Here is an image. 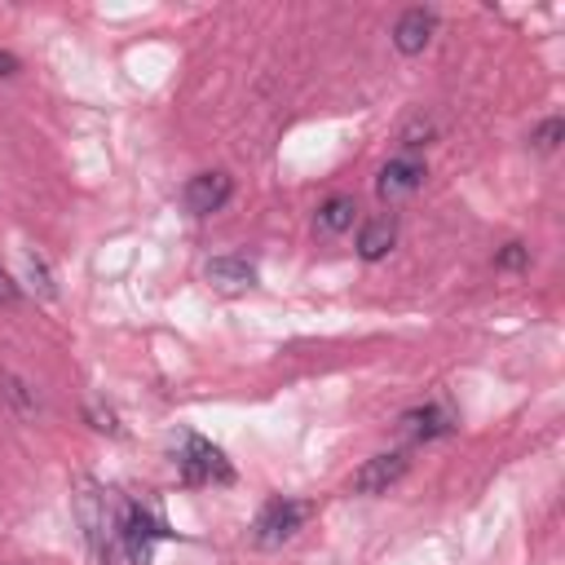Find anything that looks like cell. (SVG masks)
<instances>
[{
	"instance_id": "6da1fadb",
	"label": "cell",
	"mask_w": 565,
	"mask_h": 565,
	"mask_svg": "<svg viewBox=\"0 0 565 565\" xmlns=\"http://www.w3.org/2000/svg\"><path fill=\"white\" fill-rule=\"evenodd\" d=\"M177 468H181V481L185 486H203V481H234V468L230 459L221 455V446H212L207 437L199 433H185L181 437V450H177Z\"/></svg>"
},
{
	"instance_id": "7a4b0ae2",
	"label": "cell",
	"mask_w": 565,
	"mask_h": 565,
	"mask_svg": "<svg viewBox=\"0 0 565 565\" xmlns=\"http://www.w3.org/2000/svg\"><path fill=\"white\" fill-rule=\"evenodd\" d=\"M159 539H172V530L159 521V512L141 508V503H124L119 512V547L128 552L132 565H150V552Z\"/></svg>"
},
{
	"instance_id": "3957f363",
	"label": "cell",
	"mask_w": 565,
	"mask_h": 565,
	"mask_svg": "<svg viewBox=\"0 0 565 565\" xmlns=\"http://www.w3.org/2000/svg\"><path fill=\"white\" fill-rule=\"evenodd\" d=\"M309 516V503H296V499H269L260 512H256V525H252V539L256 547H282Z\"/></svg>"
},
{
	"instance_id": "277c9868",
	"label": "cell",
	"mask_w": 565,
	"mask_h": 565,
	"mask_svg": "<svg viewBox=\"0 0 565 565\" xmlns=\"http://www.w3.org/2000/svg\"><path fill=\"white\" fill-rule=\"evenodd\" d=\"M406 468H411V459L402 455V450H384V455H371L358 472H353V490L358 494H384L393 481H402L406 477Z\"/></svg>"
},
{
	"instance_id": "5b68a950",
	"label": "cell",
	"mask_w": 565,
	"mask_h": 565,
	"mask_svg": "<svg viewBox=\"0 0 565 565\" xmlns=\"http://www.w3.org/2000/svg\"><path fill=\"white\" fill-rule=\"evenodd\" d=\"M419 185H424V163H419L415 154H397V159H388V163L380 168L375 194H380L384 203H397V199L415 194Z\"/></svg>"
},
{
	"instance_id": "8992f818",
	"label": "cell",
	"mask_w": 565,
	"mask_h": 565,
	"mask_svg": "<svg viewBox=\"0 0 565 565\" xmlns=\"http://www.w3.org/2000/svg\"><path fill=\"white\" fill-rule=\"evenodd\" d=\"M230 194H234V181L225 172H199V177L185 181V194L181 199H185V207L194 216H212V212H221L230 203Z\"/></svg>"
},
{
	"instance_id": "52a82bcc",
	"label": "cell",
	"mask_w": 565,
	"mask_h": 565,
	"mask_svg": "<svg viewBox=\"0 0 565 565\" xmlns=\"http://www.w3.org/2000/svg\"><path fill=\"white\" fill-rule=\"evenodd\" d=\"M433 31H437V13H433V9H406V13L397 18V26H393V44H397V53L415 57V53H424V44L433 40Z\"/></svg>"
},
{
	"instance_id": "ba28073f",
	"label": "cell",
	"mask_w": 565,
	"mask_h": 565,
	"mask_svg": "<svg viewBox=\"0 0 565 565\" xmlns=\"http://www.w3.org/2000/svg\"><path fill=\"white\" fill-rule=\"evenodd\" d=\"M402 433L415 437V441H433V437L455 433V415L446 406H411L402 415Z\"/></svg>"
},
{
	"instance_id": "9c48e42d",
	"label": "cell",
	"mask_w": 565,
	"mask_h": 565,
	"mask_svg": "<svg viewBox=\"0 0 565 565\" xmlns=\"http://www.w3.org/2000/svg\"><path fill=\"white\" fill-rule=\"evenodd\" d=\"M393 243H397V221H393V216H375V221H366L362 234H358V256H362V260H380V256H388Z\"/></svg>"
},
{
	"instance_id": "30bf717a",
	"label": "cell",
	"mask_w": 565,
	"mask_h": 565,
	"mask_svg": "<svg viewBox=\"0 0 565 565\" xmlns=\"http://www.w3.org/2000/svg\"><path fill=\"white\" fill-rule=\"evenodd\" d=\"M207 278L216 287L238 291V287H252L256 282V265L247 256H216V260H207Z\"/></svg>"
},
{
	"instance_id": "8fae6325",
	"label": "cell",
	"mask_w": 565,
	"mask_h": 565,
	"mask_svg": "<svg viewBox=\"0 0 565 565\" xmlns=\"http://www.w3.org/2000/svg\"><path fill=\"white\" fill-rule=\"evenodd\" d=\"M353 216H358V203H353L349 194H331V199L318 207V230H322V234H344V230L353 225Z\"/></svg>"
},
{
	"instance_id": "7c38bea8",
	"label": "cell",
	"mask_w": 565,
	"mask_h": 565,
	"mask_svg": "<svg viewBox=\"0 0 565 565\" xmlns=\"http://www.w3.org/2000/svg\"><path fill=\"white\" fill-rule=\"evenodd\" d=\"M565 137V124L561 119H547V124H539V132H534V146L539 150H556V141Z\"/></svg>"
},
{
	"instance_id": "4fadbf2b",
	"label": "cell",
	"mask_w": 565,
	"mask_h": 565,
	"mask_svg": "<svg viewBox=\"0 0 565 565\" xmlns=\"http://www.w3.org/2000/svg\"><path fill=\"white\" fill-rule=\"evenodd\" d=\"M428 141H433V124H428V119H415V124L402 132V146H406V150H415V146H428Z\"/></svg>"
},
{
	"instance_id": "5bb4252c",
	"label": "cell",
	"mask_w": 565,
	"mask_h": 565,
	"mask_svg": "<svg viewBox=\"0 0 565 565\" xmlns=\"http://www.w3.org/2000/svg\"><path fill=\"white\" fill-rule=\"evenodd\" d=\"M525 260H530V252H525L521 243H508V247L499 252V260H494V265H499V269H525Z\"/></svg>"
},
{
	"instance_id": "9a60e30c",
	"label": "cell",
	"mask_w": 565,
	"mask_h": 565,
	"mask_svg": "<svg viewBox=\"0 0 565 565\" xmlns=\"http://www.w3.org/2000/svg\"><path fill=\"white\" fill-rule=\"evenodd\" d=\"M26 274L35 278V287H40L44 296H53V278H49V269H44V260H40V256H26Z\"/></svg>"
},
{
	"instance_id": "2e32d148",
	"label": "cell",
	"mask_w": 565,
	"mask_h": 565,
	"mask_svg": "<svg viewBox=\"0 0 565 565\" xmlns=\"http://www.w3.org/2000/svg\"><path fill=\"white\" fill-rule=\"evenodd\" d=\"M18 300H22V296H18V282H13V278L0 269V305H4V309H13Z\"/></svg>"
},
{
	"instance_id": "e0dca14e",
	"label": "cell",
	"mask_w": 565,
	"mask_h": 565,
	"mask_svg": "<svg viewBox=\"0 0 565 565\" xmlns=\"http://www.w3.org/2000/svg\"><path fill=\"white\" fill-rule=\"evenodd\" d=\"M18 75V57L13 53H0V79H13Z\"/></svg>"
}]
</instances>
